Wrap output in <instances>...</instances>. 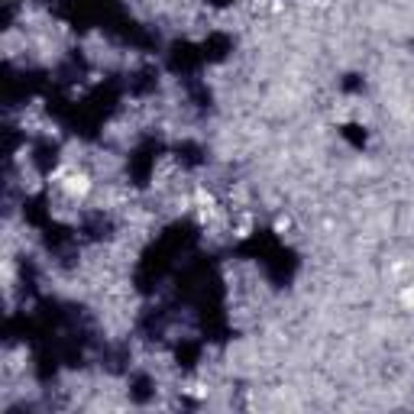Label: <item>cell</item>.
Listing matches in <instances>:
<instances>
[{"instance_id": "cell-1", "label": "cell", "mask_w": 414, "mask_h": 414, "mask_svg": "<svg viewBox=\"0 0 414 414\" xmlns=\"http://www.w3.org/2000/svg\"><path fill=\"white\" fill-rule=\"evenodd\" d=\"M61 191H65V198L69 201H85L88 191H91V178H88L85 172L71 169L69 175L61 178Z\"/></svg>"}, {"instance_id": "cell-2", "label": "cell", "mask_w": 414, "mask_h": 414, "mask_svg": "<svg viewBox=\"0 0 414 414\" xmlns=\"http://www.w3.org/2000/svg\"><path fill=\"white\" fill-rule=\"evenodd\" d=\"M401 304H405L408 311H414V285H408L405 292H401Z\"/></svg>"}]
</instances>
